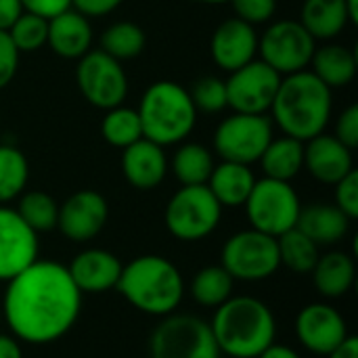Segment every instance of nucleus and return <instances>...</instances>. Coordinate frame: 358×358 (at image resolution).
Here are the masks:
<instances>
[{"label":"nucleus","mask_w":358,"mask_h":358,"mask_svg":"<svg viewBox=\"0 0 358 358\" xmlns=\"http://www.w3.org/2000/svg\"><path fill=\"white\" fill-rule=\"evenodd\" d=\"M273 141V122L262 115L233 113L222 120L214 134V149L224 162L252 166Z\"/></svg>","instance_id":"nucleus-10"},{"label":"nucleus","mask_w":358,"mask_h":358,"mask_svg":"<svg viewBox=\"0 0 358 358\" xmlns=\"http://www.w3.org/2000/svg\"><path fill=\"white\" fill-rule=\"evenodd\" d=\"M220 266L233 277V281L254 283L273 277L281 266L277 237L256 229L235 233L222 248Z\"/></svg>","instance_id":"nucleus-8"},{"label":"nucleus","mask_w":358,"mask_h":358,"mask_svg":"<svg viewBox=\"0 0 358 358\" xmlns=\"http://www.w3.org/2000/svg\"><path fill=\"white\" fill-rule=\"evenodd\" d=\"M310 273L317 292L323 298L336 300L352 289L357 279V264L355 258L346 252H327L319 256Z\"/></svg>","instance_id":"nucleus-24"},{"label":"nucleus","mask_w":358,"mask_h":358,"mask_svg":"<svg viewBox=\"0 0 358 358\" xmlns=\"http://www.w3.org/2000/svg\"><path fill=\"white\" fill-rule=\"evenodd\" d=\"M19 50L13 44L8 31L0 29V90L4 86L10 84V80L17 73V65H19Z\"/></svg>","instance_id":"nucleus-39"},{"label":"nucleus","mask_w":358,"mask_h":358,"mask_svg":"<svg viewBox=\"0 0 358 358\" xmlns=\"http://www.w3.org/2000/svg\"><path fill=\"white\" fill-rule=\"evenodd\" d=\"M122 170L126 180L141 191L155 189L162 185L168 172V159L164 147L149 138H138L136 143L128 145L122 155Z\"/></svg>","instance_id":"nucleus-20"},{"label":"nucleus","mask_w":358,"mask_h":358,"mask_svg":"<svg viewBox=\"0 0 358 358\" xmlns=\"http://www.w3.org/2000/svg\"><path fill=\"white\" fill-rule=\"evenodd\" d=\"M143 136L159 147L185 141L197 122V109L187 88L176 82L151 84L138 105Z\"/></svg>","instance_id":"nucleus-5"},{"label":"nucleus","mask_w":358,"mask_h":358,"mask_svg":"<svg viewBox=\"0 0 358 358\" xmlns=\"http://www.w3.org/2000/svg\"><path fill=\"white\" fill-rule=\"evenodd\" d=\"M23 10L34 13L44 19H52L55 15L71 8V0H21Z\"/></svg>","instance_id":"nucleus-41"},{"label":"nucleus","mask_w":358,"mask_h":358,"mask_svg":"<svg viewBox=\"0 0 358 358\" xmlns=\"http://www.w3.org/2000/svg\"><path fill=\"white\" fill-rule=\"evenodd\" d=\"M233 277L222 266H206L191 281V296L206 308H218L233 296Z\"/></svg>","instance_id":"nucleus-29"},{"label":"nucleus","mask_w":358,"mask_h":358,"mask_svg":"<svg viewBox=\"0 0 358 358\" xmlns=\"http://www.w3.org/2000/svg\"><path fill=\"white\" fill-rule=\"evenodd\" d=\"M17 214L23 218V222L36 233H48L57 229V216H59V206L57 201L44 193V191H29L19 197Z\"/></svg>","instance_id":"nucleus-34"},{"label":"nucleus","mask_w":358,"mask_h":358,"mask_svg":"<svg viewBox=\"0 0 358 358\" xmlns=\"http://www.w3.org/2000/svg\"><path fill=\"white\" fill-rule=\"evenodd\" d=\"M258 162L266 178L289 182L304 168V143L292 136L273 138Z\"/></svg>","instance_id":"nucleus-27"},{"label":"nucleus","mask_w":358,"mask_h":358,"mask_svg":"<svg viewBox=\"0 0 358 358\" xmlns=\"http://www.w3.org/2000/svg\"><path fill=\"white\" fill-rule=\"evenodd\" d=\"M38 260V235L17 210L0 206V281H10Z\"/></svg>","instance_id":"nucleus-15"},{"label":"nucleus","mask_w":358,"mask_h":358,"mask_svg":"<svg viewBox=\"0 0 358 358\" xmlns=\"http://www.w3.org/2000/svg\"><path fill=\"white\" fill-rule=\"evenodd\" d=\"M336 206L350 218H358V172L352 170L336 185Z\"/></svg>","instance_id":"nucleus-38"},{"label":"nucleus","mask_w":358,"mask_h":358,"mask_svg":"<svg viewBox=\"0 0 358 358\" xmlns=\"http://www.w3.org/2000/svg\"><path fill=\"white\" fill-rule=\"evenodd\" d=\"M296 229H300L317 245H334L348 235L350 218L336 203H315L300 210Z\"/></svg>","instance_id":"nucleus-22"},{"label":"nucleus","mask_w":358,"mask_h":358,"mask_svg":"<svg viewBox=\"0 0 358 358\" xmlns=\"http://www.w3.org/2000/svg\"><path fill=\"white\" fill-rule=\"evenodd\" d=\"M346 10H348V21L358 23V0H346Z\"/></svg>","instance_id":"nucleus-47"},{"label":"nucleus","mask_w":358,"mask_h":358,"mask_svg":"<svg viewBox=\"0 0 358 358\" xmlns=\"http://www.w3.org/2000/svg\"><path fill=\"white\" fill-rule=\"evenodd\" d=\"M298 342L313 355L327 357L334 352L350 334L346 319L331 304L313 302L304 306L296 317Z\"/></svg>","instance_id":"nucleus-14"},{"label":"nucleus","mask_w":358,"mask_h":358,"mask_svg":"<svg viewBox=\"0 0 358 358\" xmlns=\"http://www.w3.org/2000/svg\"><path fill=\"white\" fill-rule=\"evenodd\" d=\"M193 2H201V4H222V2H229V0H193Z\"/></svg>","instance_id":"nucleus-48"},{"label":"nucleus","mask_w":358,"mask_h":358,"mask_svg":"<svg viewBox=\"0 0 358 358\" xmlns=\"http://www.w3.org/2000/svg\"><path fill=\"white\" fill-rule=\"evenodd\" d=\"M304 145V168L323 185H338L355 170L352 151L331 134H317Z\"/></svg>","instance_id":"nucleus-19"},{"label":"nucleus","mask_w":358,"mask_h":358,"mask_svg":"<svg viewBox=\"0 0 358 358\" xmlns=\"http://www.w3.org/2000/svg\"><path fill=\"white\" fill-rule=\"evenodd\" d=\"M300 23L315 40H331L350 23L346 0H304Z\"/></svg>","instance_id":"nucleus-26"},{"label":"nucleus","mask_w":358,"mask_h":358,"mask_svg":"<svg viewBox=\"0 0 358 358\" xmlns=\"http://www.w3.org/2000/svg\"><path fill=\"white\" fill-rule=\"evenodd\" d=\"M327 358H358V340L355 336H348Z\"/></svg>","instance_id":"nucleus-45"},{"label":"nucleus","mask_w":358,"mask_h":358,"mask_svg":"<svg viewBox=\"0 0 358 358\" xmlns=\"http://www.w3.org/2000/svg\"><path fill=\"white\" fill-rule=\"evenodd\" d=\"M6 31H8V36H10V40L19 52H34L46 44L48 19L23 10Z\"/></svg>","instance_id":"nucleus-35"},{"label":"nucleus","mask_w":358,"mask_h":358,"mask_svg":"<svg viewBox=\"0 0 358 358\" xmlns=\"http://www.w3.org/2000/svg\"><path fill=\"white\" fill-rule=\"evenodd\" d=\"M189 94L197 111L218 113L227 107V86L220 78H214V76L199 78L193 84Z\"/></svg>","instance_id":"nucleus-36"},{"label":"nucleus","mask_w":358,"mask_h":358,"mask_svg":"<svg viewBox=\"0 0 358 358\" xmlns=\"http://www.w3.org/2000/svg\"><path fill=\"white\" fill-rule=\"evenodd\" d=\"M76 80L82 96L105 111L122 105L128 94V78L120 61L103 50H88L80 57Z\"/></svg>","instance_id":"nucleus-12"},{"label":"nucleus","mask_w":358,"mask_h":358,"mask_svg":"<svg viewBox=\"0 0 358 358\" xmlns=\"http://www.w3.org/2000/svg\"><path fill=\"white\" fill-rule=\"evenodd\" d=\"M109 218V206L105 197L96 191H78L69 195L63 206H59L57 229L69 241H90L94 239Z\"/></svg>","instance_id":"nucleus-16"},{"label":"nucleus","mask_w":358,"mask_h":358,"mask_svg":"<svg viewBox=\"0 0 358 358\" xmlns=\"http://www.w3.org/2000/svg\"><path fill=\"white\" fill-rule=\"evenodd\" d=\"M46 44L55 55L63 59H80L90 50L92 44V27L88 17L82 13L67 8L52 19H48V36Z\"/></svg>","instance_id":"nucleus-21"},{"label":"nucleus","mask_w":358,"mask_h":358,"mask_svg":"<svg viewBox=\"0 0 358 358\" xmlns=\"http://www.w3.org/2000/svg\"><path fill=\"white\" fill-rule=\"evenodd\" d=\"M317 40L306 31L300 21H275L258 40V50L268 67L279 76H289L308 67Z\"/></svg>","instance_id":"nucleus-11"},{"label":"nucleus","mask_w":358,"mask_h":358,"mask_svg":"<svg viewBox=\"0 0 358 358\" xmlns=\"http://www.w3.org/2000/svg\"><path fill=\"white\" fill-rule=\"evenodd\" d=\"M21 13H23L21 0H0V29L6 31Z\"/></svg>","instance_id":"nucleus-43"},{"label":"nucleus","mask_w":358,"mask_h":358,"mask_svg":"<svg viewBox=\"0 0 358 358\" xmlns=\"http://www.w3.org/2000/svg\"><path fill=\"white\" fill-rule=\"evenodd\" d=\"M310 63L315 67L313 73L329 90L348 86L357 76V57L348 46L342 44H325L315 48Z\"/></svg>","instance_id":"nucleus-25"},{"label":"nucleus","mask_w":358,"mask_h":358,"mask_svg":"<svg viewBox=\"0 0 358 358\" xmlns=\"http://www.w3.org/2000/svg\"><path fill=\"white\" fill-rule=\"evenodd\" d=\"M0 321H2V313H0Z\"/></svg>","instance_id":"nucleus-49"},{"label":"nucleus","mask_w":358,"mask_h":358,"mask_svg":"<svg viewBox=\"0 0 358 358\" xmlns=\"http://www.w3.org/2000/svg\"><path fill=\"white\" fill-rule=\"evenodd\" d=\"M80 310V289L67 266L52 260H36L6 281L0 308L10 334L36 346L61 340L76 325Z\"/></svg>","instance_id":"nucleus-1"},{"label":"nucleus","mask_w":358,"mask_h":358,"mask_svg":"<svg viewBox=\"0 0 358 358\" xmlns=\"http://www.w3.org/2000/svg\"><path fill=\"white\" fill-rule=\"evenodd\" d=\"M115 289L136 310L151 317H168L182 302L185 279L170 260L147 254L122 266Z\"/></svg>","instance_id":"nucleus-4"},{"label":"nucleus","mask_w":358,"mask_h":358,"mask_svg":"<svg viewBox=\"0 0 358 358\" xmlns=\"http://www.w3.org/2000/svg\"><path fill=\"white\" fill-rule=\"evenodd\" d=\"M0 358H23L21 344L15 336L0 334Z\"/></svg>","instance_id":"nucleus-44"},{"label":"nucleus","mask_w":358,"mask_h":358,"mask_svg":"<svg viewBox=\"0 0 358 358\" xmlns=\"http://www.w3.org/2000/svg\"><path fill=\"white\" fill-rule=\"evenodd\" d=\"M101 134L109 145L120 149H126L128 145L136 143L138 138H143L138 111L122 105L107 109V115L103 117L101 124Z\"/></svg>","instance_id":"nucleus-32"},{"label":"nucleus","mask_w":358,"mask_h":358,"mask_svg":"<svg viewBox=\"0 0 358 358\" xmlns=\"http://www.w3.org/2000/svg\"><path fill=\"white\" fill-rule=\"evenodd\" d=\"M229 2L233 4L237 19L250 25L266 23L277 10V0H229Z\"/></svg>","instance_id":"nucleus-37"},{"label":"nucleus","mask_w":358,"mask_h":358,"mask_svg":"<svg viewBox=\"0 0 358 358\" xmlns=\"http://www.w3.org/2000/svg\"><path fill=\"white\" fill-rule=\"evenodd\" d=\"M279 84L281 76L273 67H268L264 61H250L231 71V78L224 82L227 107H231L235 113L262 115L266 109H271Z\"/></svg>","instance_id":"nucleus-13"},{"label":"nucleus","mask_w":358,"mask_h":358,"mask_svg":"<svg viewBox=\"0 0 358 358\" xmlns=\"http://www.w3.org/2000/svg\"><path fill=\"white\" fill-rule=\"evenodd\" d=\"M220 355L231 358H258L277 338L273 310L258 298L231 296L222 302L210 323Z\"/></svg>","instance_id":"nucleus-2"},{"label":"nucleus","mask_w":358,"mask_h":358,"mask_svg":"<svg viewBox=\"0 0 358 358\" xmlns=\"http://www.w3.org/2000/svg\"><path fill=\"white\" fill-rule=\"evenodd\" d=\"M151 358H220L210 323L193 315H168L149 338Z\"/></svg>","instance_id":"nucleus-6"},{"label":"nucleus","mask_w":358,"mask_h":358,"mask_svg":"<svg viewBox=\"0 0 358 358\" xmlns=\"http://www.w3.org/2000/svg\"><path fill=\"white\" fill-rule=\"evenodd\" d=\"M254 182L256 176L250 166L222 159V164L214 166L206 185L222 208H239L248 201Z\"/></svg>","instance_id":"nucleus-23"},{"label":"nucleus","mask_w":358,"mask_h":358,"mask_svg":"<svg viewBox=\"0 0 358 358\" xmlns=\"http://www.w3.org/2000/svg\"><path fill=\"white\" fill-rule=\"evenodd\" d=\"M222 206L208 185H189L176 191L166 206V229L180 241H199L212 235L220 222Z\"/></svg>","instance_id":"nucleus-7"},{"label":"nucleus","mask_w":358,"mask_h":358,"mask_svg":"<svg viewBox=\"0 0 358 358\" xmlns=\"http://www.w3.org/2000/svg\"><path fill=\"white\" fill-rule=\"evenodd\" d=\"M122 262L115 254L99 248L84 250L73 256L67 271L73 279L80 294H103L107 289H115L120 275H122Z\"/></svg>","instance_id":"nucleus-18"},{"label":"nucleus","mask_w":358,"mask_h":358,"mask_svg":"<svg viewBox=\"0 0 358 358\" xmlns=\"http://www.w3.org/2000/svg\"><path fill=\"white\" fill-rule=\"evenodd\" d=\"M145 48V31L132 21H117L101 36V50L117 61L134 59Z\"/></svg>","instance_id":"nucleus-31"},{"label":"nucleus","mask_w":358,"mask_h":358,"mask_svg":"<svg viewBox=\"0 0 358 358\" xmlns=\"http://www.w3.org/2000/svg\"><path fill=\"white\" fill-rule=\"evenodd\" d=\"M336 138L346 145L350 151L358 147V105H350L342 111L338 126H336Z\"/></svg>","instance_id":"nucleus-40"},{"label":"nucleus","mask_w":358,"mask_h":358,"mask_svg":"<svg viewBox=\"0 0 358 358\" xmlns=\"http://www.w3.org/2000/svg\"><path fill=\"white\" fill-rule=\"evenodd\" d=\"M172 168H174V176L180 180L182 187L206 185L214 170V159L203 145L187 143L176 151Z\"/></svg>","instance_id":"nucleus-30"},{"label":"nucleus","mask_w":358,"mask_h":358,"mask_svg":"<svg viewBox=\"0 0 358 358\" xmlns=\"http://www.w3.org/2000/svg\"><path fill=\"white\" fill-rule=\"evenodd\" d=\"M212 59L224 71H235L254 61L258 50V36L254 25L233 17L222 21L212 36Z\"/></svg>","instance_id":"nucleus-17"},{"label":"nucleus","mask_w":358,"mask_h":358,"mask_svg":"<svg viewBox=\"0 0 358 358\" xmlns=\"http://www.w3.org/2000/svg\"><path fill=\"white\" fill-rule=\"evenodd\" d=\"M258 358H302V357H300L294 348L273 342L266 350H262V352L258 355Z\"/></svg>","instance_id":"nucleus-46"},{"label":"nucleus","mask_w":358,"mask_h":358,"mask_svg":"<svg viewBox=\"0 0 358 358\" xmlns=\"http://www.w3.org/2000/svg\"><path fill=\"white\" fill-rule=\"evenodd\" d=\"M331 105V90L313 71L302 69L281 78L271 109L285 136L306 143L325 132Z\"/></svg>","instance_id":"nucleus-3"},{"label":"nucleus","mask_w":358,"mask_h":358,"mask_svg":"<svg viewBox=\"0 0 358 358\" xmlns=\"http://www.w3.org/2000/svg\"><path fill=\"white\" fill-rule=\"evenodd\" d=\"M252 229L279 237L296 227L300 216V197L289 182L275 178H260L243 203Z\"/></svg>","instance_id":"nucleus-9"},{"label":"nucleus","mask_w":358,"mask_h":358,"mask_svg":"<svg viewBox=\"0 0 358 358\" xmlns=\"http://www.w3.org/2000/svg\"><path fill=\"white\" fill-rule=\"evenodd\" d=\"M29 176V166L25 155L10 145H0V206L17 199Z\"/></svg>","instance_id":"nucleus-33"},{"label":"nucleus","mask_w":358,"mask_h":358,"mask_svg":"<svg viewBox=\"0 0 358 358\" xmlns=\"http://www.w3.org/2000/svg\"><path fill=\"white\" fill-rule=\"evenodd\" d=\"M122 2L124 0H71V6L84 17H103L115 10Z\"/></svg>","instance_id":"nucleus-42"},{"label":"nucleus","mask_w":358,"mask_h":358,"mask_svg":"<svg viewBox=\"0 0 358 358\" xmlns=\"http://www.w3.org/2000/svg\"><path fill=\"white\" fill-rule=\"evenodd\" d=\"M277 250L281 266L294 273H310L321 256L319 245L296 227L277 237Z\"/></svg>","instance_id":"nucleus-28"}]
</instances>
